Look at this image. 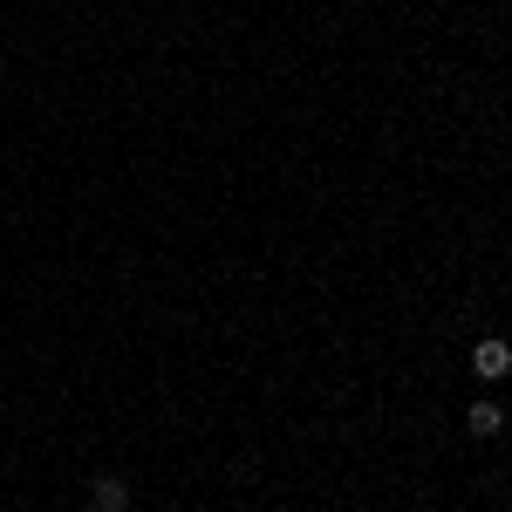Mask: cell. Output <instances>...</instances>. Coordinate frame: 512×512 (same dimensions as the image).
I'll return each mask as SVG.
<instances>
[{
    "label": "cell",
    "instance_id": "6da1fadb",
    "mask_svg": "<svg viewBox=\"0 0 512 512\" xmlns=\"http://www.w3.org/2000/svg\"><path fill=\"white\" fill-rule=\"evenodd\" d=\"M472 376H485V383H506V376H512V342L485 335V342L472 349Z\"/></svg>",
    "mask_w": 512,
    "mask_h": 512
},
{
    "label": "cell",
    "instance_id": "7a4b0ae2",
    "mask_svg": "<svg viewBox=\"0 0 512 512\" xmlns=\"http://www.w3.org/2000/svg\"><path fill=\"white\" fill-rule=\"evenodd\" d=\"M123 506H130V485H123L117 472L89 478V512H123Z\"/></svg>",
    "mask_w": 512,
    "mask_h": 512
},
{
    "label": "cell",
    "instance_id": "3957f363",
    "mask_svg": "<svg viewBox=\"0 0 512 512\" xmlns=\"http://www.w3.org/2000/svg\"><path fill=\"white\" fill-rule=\"evenodd\" d=\"M465 424H472V437H499V431H506V410H499V403H472Z\"/></svg>",
    "mask_w": 512,
    "mask_h": 512
}]
</instances>
